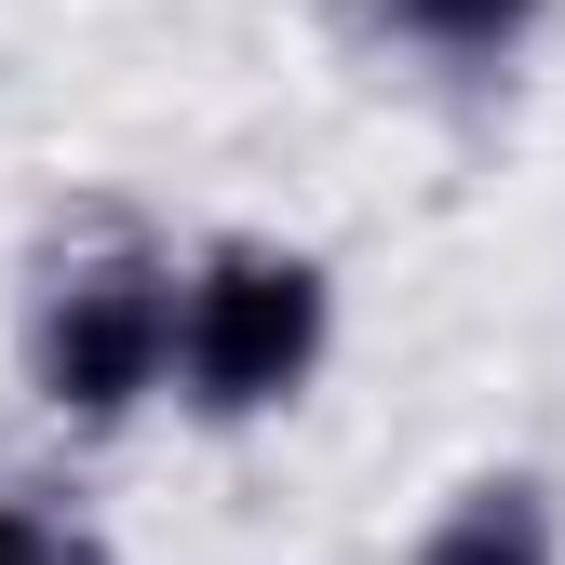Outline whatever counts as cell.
I'll use <instances>...</instances> for the list:
<instances>
[{
    "label": "cell",
    "mask_w": 565,
    "mask_h": 565,
    "mask_svg": "<svg viewBox=\"0 0 565 565\" xmlns=\"http://www.w3.org/2000/svg\"><path fill=\"white\" fill-rule=\"evenodd\" d=\"M337 364V256L282 230H216L175 256V417L269 431Z\"/></svg>",
    "instance_id": "cell-1"
},
{
    "label": "cell",
    "mask_w": 565,
    "mask_h": 565,
    "mask_svg": "<svg viewBox=\"0 0 565 565\" xmlns=\"http://www.w3.org/2000/svg\"><path fill=\"white\" fill-rule=\"evenodd\" d=\"M14 377L67 445L162 417L175 404V243H135V230L54 243L14 310Z\"/></svg>",
    "instance_id": "cell-2"
},
{
    "label": "cell",
    "mask_w": 565,
    "mask_h": 565,
    "mask_svg": "<svg viewBox=\"0 0 565 565\" xmlns=\"http://www.w3.org/2000/svg\"><path fill=\"white\" fill-rule=\"evenodd\" d=\"M552 14H565V0H364V41L404 54L417 82L484 95V82H512V67L552 41Z\"/></svg>",
    "instance_id": "cell-3"
},
{
    "label": "cell",
    "mask_w": 565,
    "mask_h": 565,
    "mask_svg": "<svg viewBox=\"0 0 565 565\" xmlns=\"http://www.w3.org/2000/svg\"><path fill=\"white\" fill-rule=\"evenodd\" d=\"M404 565H565V512H552L539 471H458L417 512Z\"/></svg>",
    "instance_id": "cell-4"
},
{
    "label": "cell",
    "mask_w": 565,
    "mask_h": 565,
    "mask_svg": "<svg viewBox=\"0 0 565 565\" xmlns=\"http://www.w3.org/2000/svg\"><path fill=\"white\" fill-rule=\"evenodd\" d=\"M0 565H108V552H95V525H67L54 499L0 484Z\"/></svg>",
    "instance_id": "cell-5"
}]
</instances>
